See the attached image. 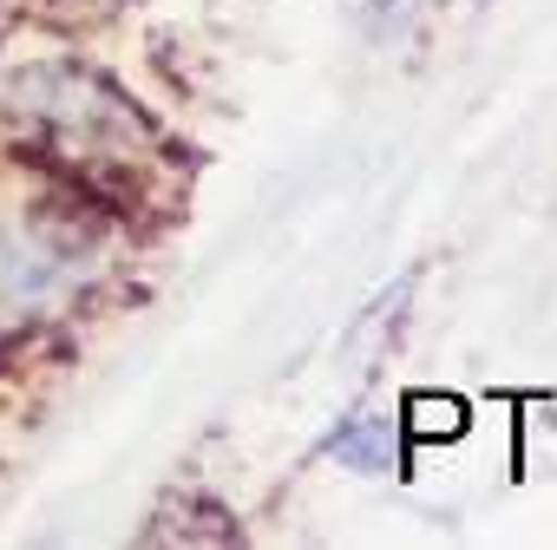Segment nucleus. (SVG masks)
I'll list each match as a JSON object with an SVG mask.
<instances>
[{
	"mask_svg": "<svg viewBox=\"0 0 557 550\" xmlns=\"http://www.w3.org/2000/svg\"><path fill=\"white\" fill-rule=\"evenodd\" d=\"M66 262L47 255L34 236H0V302L8 309H27V302H47L60 289Z\"/></svg>",
	"mask_w": 557,
	"mask_h": 550,
	"instance_id": "f257e3e1",
	"label": "nucleus"
},
{
	"mask_svg": "<svg viewBox=\"0 0 557 550\" xmlns=\"http://www.w3.org/2000/svg\"><path fill=\"white\" fill-rule=\"evenodd\" d=\"M329 452H335L348 472H394V465H400V420H387V413L348 420V426L329 439Z\"/></svg>",
	"mask_w": 557,
	"mask_h": 550,
	"instance_id": "f03ea898",
	"label": "nucleus"
},
{
	"mask_svg": "<svg viewBox=\"0 0 557 550\" xmlns=\"http://www.w3.org/2000/svg\"><path fill=\"white\" fill-rule=\"evenodd\" d=\"M466 426H472V413H466V400H453V393H413V400H407V413H400V433H407V439H420V446L459 439Z\"/></svg>",
	"mask_w": 557,
	"mask_h": 550,
	"instance_id": "7ed1b4c3",
	"label": "nucleus"
},
{
	"mask_svg": "<svg viewBox=\"0 0 557 550\" xmlns=\"http://www.w3.org/2000/svg\"><path fill=\"white\" fill-rule=\"evenodd\" d=\"M420 8H426V0H368V21L374 27H407Z\"/></svg>",
	"mask_w": 557,
	"mask_h": 550,
	"instance_id": "20e7f679",
	"label": "nucleus"
}]
</instances>
